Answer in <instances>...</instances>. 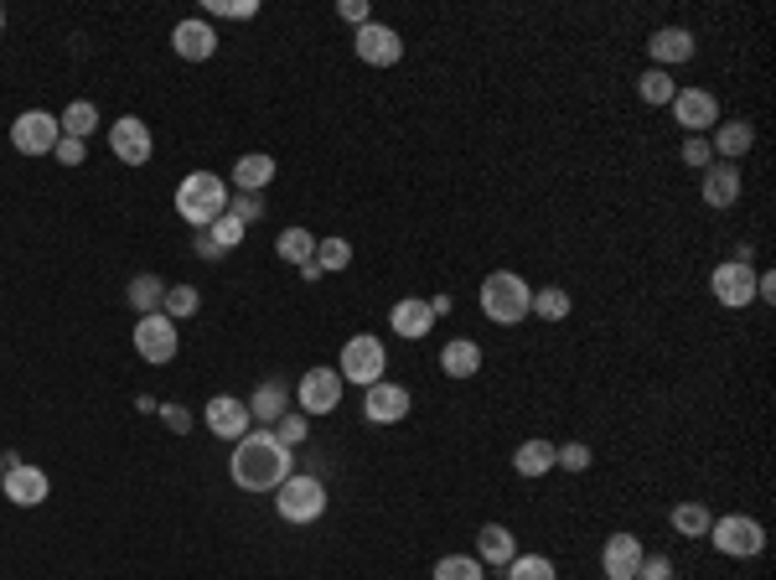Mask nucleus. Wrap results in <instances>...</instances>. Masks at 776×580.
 Listing matches in <instances>:
<instances>
[{
	"label": "nucleus",
	"mask_w": 776,
	"mask_h": 580,
	"mask_svg": "<svg viewBox=\"0 0 776 580\" xmlns=\"http://www.w3.org/2000/svg\"><path fill=\"white\" fill-rule=\"evenodd\" d=\"M270 181H275V156L249 151V156L234 161V187H239V192H264Z\"/></svg>",
	"instance_id": "nucleus-23"
},
{
	"label": "nucleus",
	"mask_w": 776,
	"mask_h": 580,
	"mask_svg": "<svg viewBox=\"0 0 776 580\" xmlns=\"http://www.w3.org/2000/svg\"><path fill=\"white\" fill-rule=\"evenodd\" d=\"M342 16L353 21V26H368V21H373V16H368V5H362V0H342Z\"/></svg>",
	"instance_id": "nucleus-47"
},
{
	"label": "nucleus",
	"mask_w": 776,
	"mask_h": 580,
	"mask_svg": "<svg viewBox=\"0 0 776 580\" xmlns=\"http://www.w3.org/2000/svg\"><path fill=\"white\" fill-rule=\"evenodd\" d=\"M5 466H11V457H0V477H5Z\"/></svg>",
	"instance_id": "nucleus-50"
},
{
	"label": "nucleus",
	"mask_w": 776,
	"mask_h": 580,
	"mask_svg": "<svg viewBox=\"0 0 776 580\" xmlns=\"http://www.w3.org/2000/svg\"><path fill=\"white\" fill-rule=\"evenodd\" d=\"M207 16L249 21V16H259V0H207Z\"/></svg>",
	"instance_id": "nucleus-41"
},
{
	"label": "nucleus",
	"mask_w": 776,
	"mask_h": 580,
	"mask_svg": "<svg viewBox=\"0 0 776 580\" xmlns=\"http://www.w3.org/2000/svg\"><path fill=\"white\" fill-rule=\"evenodd\" d=\"M513 472L517 477H544V472H554V446L549 440H523L513 451Z\"/></svg>",
	"instance_id": "nucleus-25"
},
{
	"label": "nucleus",
	"mask_w": 776,
	"mask_h": 580,
	"mask_svg": "<svg viewBox=\"0 0 776 580\" xmlns=\"http://www.w3.org/2000/svg\"><path fill=\"white\" fill-rule=\"evenodd\" d=\"M353 264V244L347 239H321L317 244V270L326 275V270H347Z\"/></svg>",
	"instance_id": "nucleus-38"
},
{
	"label": "nucleus",
	"mask_w": 776,
	"mask_h": 580,
	"mask_svg": "<svg viewBox=\"0 0 776 580\" xmlns=\"http://www.w3.org/2000/svg\"><path fill=\"white\" fill-rule=\"evenodd\" d=\"M709 540H715V549L730 555V560H756L761 549H766V529H761L756 519H745V513H730V519L709 523Z\"/></svg>",
	"instance_id": "nucleus-5"
},
{
	"label": "nucleus",
	"mask_w": 776,
	"mask_h": 580,
	"mask_svg": "<svg viewBox=\"0 0 776 580\" xmlns=\"http://www.w3.org/2000/svg\"><path fill=\"white\" fill-rule=\"evenodd\" d=\"M709 291H715L719 306H751V300H756V270H751V260H725V264H715V275H709Z\"/></svg>",
	"instance_id": "nucleus-9"
},
{
	"label": "nucleus",
	"mask_w": 776,
	"mask_h": 580,
	"mask_svg": "<svg viewBox=\"0 0 776 580\" xmlns=\"http://www.w3.org/2000/svg\"><path fill=\"white\" fill-rule=\"evenodd\" d=\"M0 487H5V498L16 502V508H37V502H47V493H52L47 472H41V466H26V461H11Z\"/></svg>",
	"instance_id": "nucleus-14"
},
{
	"label": "nucleus",
	"mask_w": 776,
	"mask_h": 580,
	"mask_svg": "<svg viewBox=\"0 0 776 580\" xmlns=\"http://www.w3.org/2000/svg\"><path fill=\"white\" fill-rule=\"evenodd\" d=\"M353 47H358V58L368 62V68H394V62L404 58V42H398V32H394V26H383V21H368V26H358Z\"/></svg>",
	"instance_id": "nucleus-12"
},
{
	"label": "nucleus",
	"mask_w": 776,
	"mask_h": 580,
	"mask_svg": "<svg viewBox=\"0 0 776 580\" xmlns=\"http://www.w3.org/2000/svg\"><path fill=\"white\" fill-rule=\"evenodd\" d=\"M481 311L487 321H498V327H517V321L534 311V285L513 275V270H492L487 281H481Z\"/></svg>",
	"instance_id": "nucleus-2"
},
{
	"label": "nucleus",
	"mask_w": 776,
	"mask_h": 580,
	"mask_svg": "<svg viewBox=\"0 0 776 580\" xmlns=\"http://www.w3.org/2000/svg\"><path fill=\"white\" fill-rule=\"evenodd\" d=\"M124 296H130V306H135L140 317H151V311L166 306V281H160V275H135Z\"/></svg>",
	"instance_id": "nucleus-29"
},
{
	"label": "nucleus",
	"mask_w": 776,
	"mask_h": 580,
	"mask_svg": "<svg viewBox=\"0 0 776 580\" xmlns=\"http://www.w3.org/2000/svg\"><path fill=\"white\" fill-rule=\"evenodd\" d=\"M58 125H62V135H73V141H88L94 130H99V109L88 99H73L68 109L58 115Z\"/></svg>",
	"instance_id": "nucleus-28"
},
{
	"label": "nucleus",
	"mask_w": 776,
	"mask_h": 580,
	"mask_svg": "<svg viewBox=\"0 0 776 580\" xmlns=\"http://www.w3.org/2000/svg\"><path fill=\"white\" fill-rule=\"evenodd\" d=\"M275 255L285 264H311L317 260V239H311V228H285L275 239Z\"/></svg>",
	"instance_id": "nucleus-30"
},
{
	"label": "nucleus",
	"mask_w": 776,
	"mask_h": 580,
	"mask_svg": "<svg viewBox=\"0 0 776 580\" xmlns=\"http://www.w3.org/2000/svg\"><path fill=\"white\" fill-rule=\"evenodd\" d=\"M0 32H5V5H0Z\"/></svg>",
	"instance_id": "nucleus-51"
},
{
	"label": "nucleus",
	"mask_w": 776,
	"mask_h": 580,
	"mask_svg": "<svg viewBox=\"0 0 776 580\" xmlns=\"http://www.w3.org/2000/svg\"><path fill=\"white\" fill-rule=\"evenodd\" d=\"M740 171L736 166H709L704 171V208H736L740 202Z\"/></svg>",
	"instance_id": "nucleus-22"
},
{
	"label": "nucleus",
	"mask_w": 776,
	"mask_h": 580,
	"mask_svg": "<svg viewBox=\"0 0 776 580\" xmlns=\"http://www.w3.org/2000/svg\"><path fill=\"white\" fill-rule=\"evenodd\" d=\"M243 234H249V228H243V223L234 218V213H223V218H213V223H207V239L218 244L223 255H228V249H239V244H243Z\"/></svg>",
	"instance_id": "nucleus-36"
},
{
	"label": "nucleus",
	"mask_w": 776,
	"mask_h": 580,
	"mask_svg": "<svg viewBox=\"0 0 776 580\" xmlns=\"http://www.w3.org/2000/svg\"><path fill=\"white\" fill-rule=\"evenodd\" d=\"M715 156H725V161H740L751 145H756V130L745 120H730V125H715Z\"/></svg>",
	"instance_id": "nucleus-26"
},
{
	"label": "nucleus",
	"mask_w": 776,
	"mask_h": 580,
	"mask_svg": "<svg viewBox=\"0 0 776 580\" xmlns=\"http://www.w3.org/2000/svg\"><path fill=\"white\" fill-rule=\"evenodd\" d=\"M192 249H198V260H223V249L207 239V228H198V244H192Z\"/></svg>",
	"instance_id": "nucleus-48"
},
{
	"label": "nucleus",
	"mask_w": 776,
	"mask_h": 580,
	"mask_svg": "<svg viewBox=\"0 0 776 580\" xmlns=\"http://www.w3.org/2000/svg\"><path fill=\"white\" fill-rule=\"evenodd\" d=\"M709 523H715V513H709L704 502H678L673 508V529L683 534V540H704V534H709Z\"/></svg>",
	"instance_id": "nucleus-31"
},
{
	"label": "nucleus",
	"mask_w": 776,
	"mask_h": 580,
	"mask_svg": "<svg viewBox=\"0 0 776 580\" xmlns=\"http://www.w3.org/2000/svg\"><path fill=\"white\" fill-rule=\"evenodd\" d=\"M554 466H564V472H585V466H590V446H580V440L554 446Z\"/></svg>",
	"instance_id": "nucleus-42"
},
{
	"label": "nucleus",
	"mask_w": 776,
	"mask_h": 580,
	"mask_svg": "<svg viewBox=\"0 0 776 580\" xmlns=\"http://www.w3.org/2000/svg\"><path fill=\"white\" fill-rule=\"evenodd\" d=\"M637 94H642V104H673V94H678V83H673V73H662V68H647L637 79Z\"/></svg>",
	"instance_id": "nucleus-32"
},
{
	"label": "nucleus",
	"mask_w": 776,
	"mask_h": 580,
	"mask_svg": "<svg viewBox=\"0 0 776 580\" xmlns=\"http://www.w3.org/2000/svg\"><path fill=\"white\" fill-rule=\"evenodd\" d=\"M673 120L689 130V135H704L719 125V99L709 88H678L673 94Z\"/></svg>",
	"instance_id": "nucleus-10"
},
{
	"label": "nucleus",
	"mask_w": 776,
	"mask_h": 580,
	"mask_svg": "<svg viewBox=\"0 0 776 580\" xmlns=\"http://www.w3.org/2000/svg\"><path fill=\"white\" fill-rule=\"evenodd\" d=\"M160 415H166V425H171L177 436H187V430H192V415H187V404H160Z\"/></svg>",
	"instance_id": "nucleus-46"
},
{
	"label": "nucleus",
	"mask_w": 776,
	"mask_h": 580,
	"mask_svg": "<svg viewBox=\"0 0 776 580\" xmlns=\"http://www.w3.org/2000/svg\"><path fill=\"white\" fill-rule=\"evenodd\" d=\"M508 580H559L554 560H544V555H517L508 565Z\"/></svg>",
	"instance_id": "nucleus-34"
},
{
	"label": "nucleus",
	"mask_w": 776,
	"mask_h": 580,
	"mask_svg": "<svg viewBox=\"0 0 776 580\" xmlns=\"http://www.w3.org/2000/svg\"><path fill=\"white\" fill-rule=\"evenodd\" d=\"M683 166H699V171L715 166V145H709V135H689V141H683Z\"/></svg>",
	"instance_id": "nucleus-40"
},
{
	"label": "nucleus",
	"mask_w": 776,
	"mask_h": 580,
	"mask_svg": "<svg viewBox=\"0 0 776 580\" xmlns=\"http://www.w3.org/2000/svg\"><path fill=\"white\" fill-rule=\"evenodd\" d=\"M171 47H177V58H187V62H207L213 52H218V32L207 26V16L177 21V32H171Z\"/></svg>",
	"instance_id": "nucleus-18"
},
{
	"label": "nucleus",
	"mask_w": 776,
	"mask_h": 580,
	"mask_svg": "<svg viewBox=\"0 0 776 580\" xmlns=\"http://www.w3.org/2000/svg\"><path fill=\"white\" fill-rule=\"evenodd\" d=\"M249 415H254V421H279V415H290V394H285V383L279 379L259 383V394L249 400Z\"/></svg>",
	"instance_id": "nucleus-27"
},
{
	"label": "nucleus",
	"mask_w": 776,
	"mask_h": 580,
	"mask_svg": "<svg viewBox=\"0 0 776 580\" xmlns=\"http://www.w3.org/2000/svg\"><path fill=\"white\" fill-rule=\"evenodd\" d=\"M296 404L306 410V415H332V410L342 404V374H332V368H311V374L296 383Z\"/></svg>",
	"instance_id": "nucleus-11"
},
{
	"label": "nucleus",
	"mask_w": 776,
	"mask_h": 580,
	"mask_svg": "<svg viewBox=\"0 0 776 580\" xmlns=\"http://www.w3.org/2000/svg\"><path fill=\"white\" fill-rule=\"evenodd\" d=\"M389 327H394L398 338L419 342L425 332H430V327H435V311H430V300H419V296L394 300V311H389Z\"/></svg>",
	"instance_id": "nucleus-20"
},
{
	"label": "nucleus",
	"mask_w": 776,
	"mask_h": 580,
	"mask_svg": "<svg viewBox=\"0 0 776 580\" xmlns=\"http://www.w3.org/2000/svg\"><path fill=\"white\" fill-rule=\"evenodd\" d=\"M109 151H115L124 166H145V161H151V151H156V141H151V125L135 120V115L115 120V125H109Z\"/></svg>",
	"instance_id": "nucleus-13"
},
{
	"label": "nucleus",
	"mask_w": 776,
	"mask_h": 580,
	"mask_svg": "<svg viewBox=\"0 0 776 580\" xmlns=\"http://www.w3.org/2000/svg\"><path fill=\"white\" fill-rule=\"evenodd\" d=\"M306 436H311V421H306V415H279V421H275V440H279V446H290V451H296Z\"/></svg>",
	"instance_id": "nucleus-39"
},
{
	"label": "nucleus",
	"mask_w": 776,
	"mask_h": 580,
	"mask_svg": "<svg viewBox=\"0 0 776 580\" xmlns=\"http://www.w3.org/2000/svg\"><path fill=\"white\" fill-rule=\"evenodd\" d=\"M228 472L243 493H275L279 482L296 472V451L279 446L275 430H249L243 440H234V457H228Z\"/></svg>",
	"instance_id": "nucleus-1"
},
{
	"label": "nucleus",
	"mask_w": 776,
	"mask_h": 580,
	"mask_svg": "<svg viewBox=\"0 0 776 580\" xmlns=\"http://www.w3.org/2000/svg\"><path fill=\"white\" fill-rule=\"evenodd\" d=\"M534 311L544 321H564L570 317V296H564L559 285H544V291H534Z\"/></svg>",
	"instance_id": "nucleus-37"
},
{
	"label": "nucleus",
	"mask_w": 776,
	"mask_h": 580,
	"mask_svg": "<svg viewBox=\"0 0 776 580\" xmlns=\"http://www.w3.org/2000/svg\"><path fill=\"white\" fill-rule=\"evenodd\" d=\"M435 580H481V560L477 555H445V560H435Z\"/></svg>",
	"instance_id": "nucleus-35"
},
{
	"label": "nucleus",
	"mask_w": 776,
	"mask_h": 580,
	"mask_svg": "<svg viewBox=\"0 0 776 580\" xmlns=\"http://www.w3.org/2000/svg\"><path fill=\"white\" fill-rule=\"evenodd\" d=\"M207 430L223 440H243L249 436V425H254V415H249V404L234 400V394H218V400H207Z\"/></svg>",
	"instance_id": "nucleus-16"
},
{
	"label": "nucleus",
	"mask_w": 776,
	"mask_h": 580,
	"mask_svg": "<svg viewBox=\"0 0 776 580\" xmlns=\"http://www.w3.org/2000/svg\"><path fill=\"white\" fill-rule=\"evenodd\" d=\"M177 347H181L177 321L166 317V311H151V317L135 321V353L145 363H171L177 358Z\"/></svg>",
	"instance_id": "nucleus-8"
},
{
	"label": "nucleus",
	"mask_w": 776,
	"mask_h": 580,
	"mask_svg": "<svg viewBox=\"0 0 776 580\" xmlns=\"http://www.w3.org/2000/svg\"><path fill=\"white\" fill-rule=\"evenodd\" d=\"M756 300H776V275L766 270V275H756Z\"/></svg>",
	"instance_id": "nucleus-49"
},
{
	"label": "nucleus",
	"mask_w": 776,
	"mask_h": 580,
	"mask_svg": "<svg viewBox=\"0 0 776 580\" xmlns=\"http://www.w3.org/2000/svg\"><path fill=\"white\" fill-rule=\"evenodd\" d=\"M647 52H653V68H678V62L694 58V37L683 32V26H657L653 37H647Z\"/></svg>",
	"instance_id": "nucleus-19"
},
{
	"label": "nucleus",
	"mask_w": 776,
	"mask_h": 580,
	"mask_svg": "<svg viewBox=\"0 0 776 580\" xmlns=\"http://www.w3.org/2000/svg\"><path fill=\"white\" fill-rule=\"evenodd\" d=\"M52 156H58L62 166H83V161H88V141H73V135H62Z\"/></svg>",
	"instance_id": "nucleus-45"
},
{
	"label": "nucleus",
	"mask_w": 776,
	"mask_h": 580,
	"mask_svg": "<svg viewBox=\"0 0 776 580\" xmlns=\"http://www.w3.org/2000/svg\"><path fill=\"white\" fill-rule=\"evenodd\" d=\"M198 306H202V296H198V285H166V317L171 321H187V317H198Z\"/></svg>",
	"instance_id": "nucleus-33"
},
{
	"label": "nucleus",
	"mask_w": 776,
	"mask_h": 580,
	"mask_svg": "<svg viewBox=\"0 0 776 580\" xmlns=\"http://www.w3.org/2000/svg\"><path fill=\"white\" fill-rule=\"evenodd\" d=\"M383 368H389V353H383V342L373 338V332H362V338H347V347H342V363H337V374L342 383H379L383 379Z\"/></svg>",
	"instance_id": "nucleus-6"
},
{
	"label": "nucleus",
	"mask_w": 776,
	"mask_h": 580,
	"mask_svg": "<svg viewBox=\"0 0 776 580\" xmlns=\"http://www.w3.org/2000/svg\"><path fill=\"white\" fill-rule=\"evenodd\" d=\"M440 368H445L451 379H471V374H481V347L466 338L445 342V347H440Z\"/></svg>",
	"instance_id": "nucleus-24"
},
{
	"label": "nucleus",
	"mask_w": 776,
	"mask_h": 580,
	"mask_svg": "<svg viewBox=\"0 0 776 580\" xmlns=\"http://www.w3.org/2000/svg\"><path fill=\"white\" fill-rule=\"evenodd\" d=\"M362 415H368V425H398L409 415V389H404V383H389V379L368 383Z\"/></svg>",
	"instance_id": "nucleus-15"
},
{
	"label": "nucleus",
	"mask_w": 776,
	"mask_h": 580,
	"mask_svg": "<svg viewBox=\"0 0 776 580\" xmlns=\"http://www.w3.org/2000/svg\"><path fill=\"white\" fill-rule=\"evenodd\" d=\"M275 508L285 523H317L326 513V482L311 477V472H290L275 487Z\"/></svg>",
	"instance_id": "nucleus-4"
},
{
	"label": "nucleus",
	"mask_w": 776,
	"mask_h": 580,
	"mask_svg": "<svg viewBox=\"0 0 776 580\" xmlns=\"http://www.w3.org/2000/svg\"><path fill=\"white\" fill-rule=\"evenodd\" d=\"M637 580H673V560L668 555H642Z\"/></svg>",
	"instance_id": "nucleus-44"
},
{
	"label": "nucleus",
	"mask_w": 776,
	"mask_h": 580,
	"mask_svg": "<svg viewBox=\"0 0 776 580\" xmlns=\"http://www.w3.org/2000/svg\"><path fill=\"white\" fill-rule=\"evenodd\" d=\"M228 213L249 228L254 218H264V202H259V192H239V198H228Z\"/></svg>",
	"instance_id": "nucleus-43"
},
{
	"label": "nucleus",
	"mask_w": 776,
	"mask_h": 580,
	"mask_svg": "<svg viewBox=\"0 0 776 580\" xmlns=\"http://www.w3.org/2000/svg\"><path fill=\"white\" fill-rule=\"evenodd\" d=\"M477 560L481 565H508L517 560V540H513V529H502V523H481V534H477Z\"/></svg>",
	"instance_id": "nucleus-21"
},
{
	"label": "nucleus",
	"mask_w": 776,
	"mask_h": 580,
	"mask_svg": "<svg viewBox=\"0 0 776 580\" xmlns=\"http://www.w3.org/2000/svg\"><path fill=\"white\" fill-rule=\"evenodd\" d=\"M177 213L192 223V228H207L213 218H223V213H228V187H223V177H213V171H192V177H181Z\"/></svg>",
	"instance_id": "nucleus-3"
},
{
	"label": "nucleus",
	"mask_w": 776,
	"mask_h": 580,
	"mask_svg": "<svg viewBox=\"0 0 776 580\" xmlns=\"http://www.w3.org/2000/svg\"><path fill=\"white\" fill-rule=\"evenodd\" d=\"M642 555L647 549H642L637 534H611L606 549H600V570H606V580H637Z\"/></svg>",
	"instance_id": "nucleus-17"
},
{
	"label": "nucleus",
	"mask_w": 776,
	"mask_h": 580,
	"mask_svg": "<svg viewBox=\"0 0 776 580\" xmlns=\"http://www.w3.org/2000/svg\"><path fill=\"white\" fill-rule=\"evenodd\" d=\"M62 141V125L58 115H47V109H26V115H16V125H11V145H16L21 156H52Z\"/></svg>",
	"instance_id": "nucleus-7"
}]
</instances>
